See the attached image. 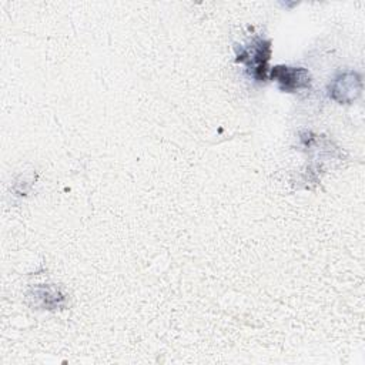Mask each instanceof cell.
<instances>
[{"label": "cell", "instance_id": "1", "mask_svg": "<svg viewBox=\"0 0 365 365\" xmlns=\"http://www.w3.org/2000/svg\"><path fill=\"white\" fill-rule=\"evenodd\" d=\"M271 57V41L264 38H254L248 46L241 48L237 54V61L244 63L251 76L264 81L268 74V61Z\"/></svg>", "mask_w": 365, "mask_h": 365}, {"label": "cell", "instance_id": "3", "mask_svg": "<svg viewBox=\"0 0 365 365\" xmlns=\"http://www.w3.org/2000/svg\"><path fill=\"white\" fill-rule=\"evenodd\" d=\"M361 91V77L354 71L341 73L329 84V96L339 103H351Z\"/></svg>", "mask_w": 365, "mask_h": 365}, {"label": "cell", "instance_id": "2", "mask_svg": "<svg viewBox=\"0 0 365 365\" xmlns=\"http://www.w3.org/2000/svg\"><path fill=\"white\" fill-rule=\"evenodd\" d=\"M271 77L278 83L281 90L288 93L308 88L311 86V74L302 67L275 66L271 70Z\"/></svg>", "mask_w": 365, "mask_h": 365}]
</instances>
